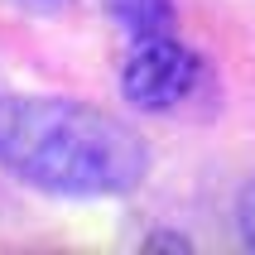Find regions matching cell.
Masks as SVG:
<instances>
[{"label":"cell","mask_w":255,"mask_h":255,"mask_svg":"<svg viewBox=\"0 0 255 255\" xmlns=\"http://www.w3.org/2000/svg\"><path fill=\"white\" fill-rule=\"evenodd\" d=\"M111 14L130 39L173 34V0H111Z\"/></svg>","instance_id":"obj_3"},{"label":"cell","mask_w":255,"mask_h":255,"mask_svg":"<svg viewBox=\"0 0 255 255\" xmlns=\"http://www.w3.org/2000/svg\"><path fill=\"white\" fill-rule=\"evenodd\" d=\"M0 169L53 198H121L144 183L149 149L92 101L0 92Z\"/></svg>","instance_id":"obj_1"},{"label":"cell","mask_w":255,"mask_h":255,"mask_svg":"<svg viewBox=\"0 0 255 255\" xmlns=\"http://www.w3.org/2000/svg\"><path fill=\"white\" fill-rule=\"evenodd\" d=\"M202 77V58L173 34H149V39H130V53L121 63V92L130 106L140 111H178L183 101L198 97Z\"/></svg>","instance_id":"obj_2"},{"label":"cell","mask_w":255,"mask_h":255,"mask_svg":"<svg viewBox=\"0 0 255 255\" xmlns=\"http://www.w3.org/2000/svg\"><path fill=\"white\" fill-rule=\"evenodd\" d=\"M5 5H14V10H24V14H58L68 0H5Z\"/></svg>","instance_id":"obj_5"},{"label":"cell","mask_w":255,"mask_h":255,"mask_svg":"<svg viewBox=\"0 0 255 255\" xmlns=\"http://www.w3.org/2000/svg\"><path fill=\"white\" fill-rule=\"evenodd\" d=\"M236 231H241V241L255 251V173L246 178L241 198H236Z\"/></svg>","instance_id":"obj_4"}]
</instances>
